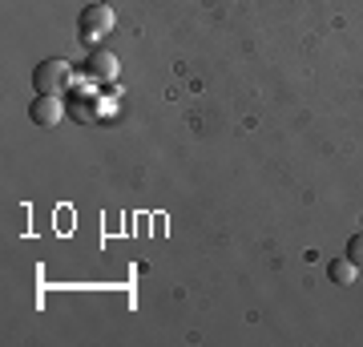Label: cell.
<instances>
[{
	"label": "cell",
	"instance_id": "1",
	"mask_svg": "<svg viewBox=\"0 0 363 347\" xmlns=\"http://www.w3.org/2000/svg\"><path fill=\"white\" fill-rule=\"evenodd\" d=\"M113 25H117V13L109 9V4H85L81 9V16H77V37L85 40V45H93V49H101L105 45V37L113 33Z\"/></svg>",
	"mask_w": 363,
	"mask_h": 347
},
{
	"label": "cell",
	"instance_id": "2",
	"mask_svg": "<svg viewBox=\"0 0 363 347\" xmlns=\"http://www.w3.org/2000/svg\"><path fill=\"white\" fill-rule=\"evenodd\" d=\"M69 85H73V65L61 61V57H49V61H40L37 69H33V89L37 93H65Z\"/></svg>",
	"mask_w": 363,
	"mask_h": 347
},
{
	"label": "cell",
	"instance_id": "3",
	"mask_svg": "<svg viewBox=\"0 0 363 347\" xmlns=\"http://www.w3.org/2000/svg\"><path fill=\"white\" fill-rule=\"evenodd\" d=\"M28 117H33V126H40V129H57L65 121V105H61V97H52V93H37L33 105H28Z\"/></svg>",
	"mask_w": 363,
	"mask_h": 347
},
{
	"label": "cell",
	"instance_id": "4",
	"mask_svg": "<svg viewBox=\"0 0 363 347\" xmlns=\"http://www.w3.org/2000/svg\"><path fill=\"white\" fill-rule=\"evenodd\" d=\"M85 73H89L93 81H109V85H113L117 73H121V61H117L109 49H93L89 61H85Z\"/></svg>",
	"mask_w": 363,
	"mask_h": 347
},
{
	"label": "cell",
	"instance_id": "5",
	"mask_svg": "<svg viewBox=\"0 0 363 347\" xmlns=\"http://www.w3.org/2000/svg\"><path fill=\"white\" fill-rule=\"evenodd\" d=\"M355 275H359V267H355L351 258H335V263H331V283L351 287V283H355Z\"/></svg>",
	"mask_w": 363,
	"mask_h": 347
},
{
	"label": "cell",
	"instance_id": "6",
	"mask_svg": "<svg viewBox=\"0 0 363 347\" xmlns=\"http://www.w3.org/2000/svg\"><path fill=\"white\" fill-rule=\"evenodd\" d=\"M73 117H77V121H85V126H89V121H97V97H81L77 109H73Z\"/></svg>",
	"mask_w": 363,
	"mask_h": 347
},
{
	"label": "cell",
	"instance_id": "7",
	"mask_svg": "<svg viewBox=\"0 0 363 347\" xmlns=\"http://www.w3.org/2000/svg\"><path fill=\"white\" fill-rule=\"evenodd\" d=\"M347 258L363 270V231H359V234H351V243H347Z\"/></svg>",
	"mask_w": 363,
	"mask_h": 347
}]
</instances>
